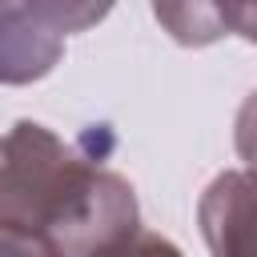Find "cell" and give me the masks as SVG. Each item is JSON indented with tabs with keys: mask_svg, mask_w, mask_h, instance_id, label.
I'll return each instance as SVG.
<instances>
[{
	"mask_svg": "<svg viewBox=\"0 0 257 257\" xmlns=\"http://www.w3.org/2000/svg\"><path fill=\"white\" fill-rule=\"evenodd\" d=\"M137 189L80 145L36 120H16L0 137V233H32L64 257L137 229Z\"/></svg>",
	"mask_w": 257,
	"mask_h": 257,
	"instance_id": "6da1fadb",
	"label": "cell"
},
{
	"mask_svg": "<svg viewBox=\"0 0 257 257\" xmlns=\"http://www.w3.org/2000/svg\"><path fill=\"white\" fill-rule=\"evenodd\" d=\"M197 225L209 257H257V173H217L197 201Z\"/></svg>",
	"mask_w": 257,
	"mask_h": 257,
	"instance_id": "7a4b0ae2",
	"label": "cell"
},
{
	"mask_svg": "<svg viewBox=\"0 0 257 257\" xmlns=\"http://www.w3.org/2000/svg\"><path fill=\"white\" fill-rule=\"evenodd\" d=\"M153 16L185 48H205L225 36L257 44V0H153Z\"/></svg>",
	"mask_w": 257,
	"mask_h": 257,
	"instance_id": "3957f363",
	"label": "cell"
},
{
	"mask_svg": "<svg viewBox=\"0 0 257 257\" xmlns=\"http://www.w3.org/2000/svg\"><path fill=\"white\" fill-rule=\"evenodd\" d=\"M64 56V36L44 32L40 24L0 12V84H32L44 80Z\"/></svg>",
	"mask_w": 257,
	"mask_h": 257,
	"instance_id": "277c9868",
	"label": "cell"
},
{
	"mask_svg": "<svg viewBox=\"0 0 257 257\" xmlns=\"http://www.w3.org/2000/svg\"><path fill=\"white\" fill-rule=\"evenodd\" d=\"M112 4H116V0H16L8 12L40 24L44 32L72 36V32H84V28L100 24Z\"/></svg>",
	"mask_w": 257,
	"mask_h": 257,
	"instance_id": "5b68a950",
	"label": "cell"
},
{
	"mask_svg": "<svg viewBox=\"0 0 257 257\" xmlns=\"http://www.w3.org/2000/svg\"><path fill=\"white\" fill-rule=\"evenodd\" d=\"M88 257H185L169 237H161V233H153V229H128V233H120L116 241H108V245H100V249H92Z\"/></svg>",
	"mask_w": 257,
	"mask_h": 257,
	"instance_id": "8992f818",
	"label": "cell"
},
{
	"mask_svg": "<svg viewBox=\"0 0 257 257\" xmlns=\"http://www.w3.org/2000/svg\"><path fill=\"white\" fill-rule=\"evenodd\" d=\"M233 145H237V157L245 161V169L257 173V88H253V92L241 100V108H237Z\"/></svg>",
	"mask_w": 257,
	"mask_h": 257,
	"instance_id": "52a82bcc",
	"label": "cell"
},
{
	"mask_svg": "<svg viewBox=\"0 0 257 257\" xmlns=\"http://www.w3.org/2000/svg\"><path fill=\"white\" fill-rule=\"evenodd\" d=\"M0 257H64V253L32 233H0Z\"/></svg>",
	"mask_w": 257,
	"mask_h": 257,
	"instance_id": "ba28073f",
	"label": "cell"
},
{
	"mask_svg": "<svg viewBox=\"0 0 257 257\" xmlns=\"http://www.w3.org/2000/svg\"><path fill=\"white\" fill-rule=\"evenodd\" d=\"M12 4H16V0H0V12H8V8H12Z\"/></svg>",
	"mask_w": 257,
	"mask_h": 257,
	"instance_id": "9c48e42d",
	"label": "cell"
}]
</instances>
